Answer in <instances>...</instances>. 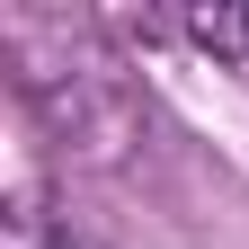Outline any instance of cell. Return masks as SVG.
Returning <instances> with one entry per match:
<instances>
[{
    "label": "cell",
    "mask_w": 249,
    "mask_h": 249,
    "mask_svg": "<svg viewBox=\"0 0 249 249\" xmlns=\"http://www.w3.org/2000/svg\"><path fill=\"white\" fill-rule=\"evenodd\" d=\"M187 36L213 62H249V9L240 0H205V9H187Z\"/></svg>",
    "instance_id": "cell-1"
}]
</instances>
